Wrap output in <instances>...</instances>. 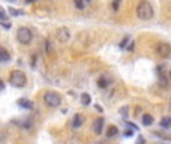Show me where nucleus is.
<instances>
[{
  "instance_id": "f257e3e1",
  "label": "nucleus",
  "mask_w": 171,
  "mask_h": 144,
  "mask_svg": "<svg viewBox=\"0 0 171 144\" xmlns=\"http://www.w3.org/2000/svg\"><path fill=\"white\" fill-rule=\"evenodd\" d=\"M153 15H155V11H153V6H152L149 2H146V0H143V2H140L137 6V17L140 18V20H152L153 18Z\"/></svg>"
},
{
  "instance_id": "f03ea898",
  "label": "nucleus",
  "mask_w": 171,
  "mask_h": 144,
  "mask_svg": "<svg viewBox=\"0 0 171 144\" xmlns=\"http://www.w3.org/2000/svg\"><path fill=\"white\" fill-rule=\"evenodd\" d=\"M9 83L15 87H24L27 84V77L21 71H12V74L9 77Z\"/></svg>"
},
{
  "instance_id": "7ed1b4c3",
  "label": "nucleus",
  "mask_w": 171,
  "mask_h": 144,
  "mask_svg": "<svg viewBox=\"0 0 171 144\" xmlns=\"http://www.w3.org/2000/svg\"><path fill=\"white\" fill-rule=\"evenodd\" d=\"M17 39L23 45H29L32 42V39H33V33H32V30L29 27H20L17 30Z\"/></svg>"
},
{
  "instance_id": "20e7f679",
  "label": "nucleus",
  "mask_w": 171,
  "mask_h": 144,
  "mask_svg": "<svg viewBox=\"0 0 171 144\" xmlns=\"http://www.w3.org/2000/svg\"><path fill=\"white\" fill-rule=\"evenodd\" d=\"M44 101H45V104H47L48 107L57 108V107L62 104V96L59 95L57 92H47V93L44 95Z\"/></svg>"
},
{
  "instance_id": "39448f33",
  "label": "nucleus",
  "mask_w": 171,
  "mask_h": 144,
  "mask_svg": "<svg viewBox=\"0 0 171 144\" xmlns=\"http://www.w3.org/2000/svg\"><path fill=\"white\" fill-rule=\"evenodd\" d=\"M156 54L162 59H168L171 57V45L168 42H159L156 45Z\"/></svg>"
},
{
  "instance_id": "423d86ee",
  "label": "nucleus",
  "mask_w": 171,
  "mask_h": 144,
  "mask_svg": "<svg viewBox=\"0 0 171 144\" xmlns=\"http://www.w3.org/2000/svg\"><path fill=\"white\" fill-rule=\"evenodd\" d=\"M56 39L59 42H62V44L68 42L69 39H71V32H69V29H66V27L57 29V32H56Z\"/></svg>"
},
{
  "instance_id": "0eeeda50",
  "label": "nucleus",
  "mask_w": 171,
  "mask_h": 144,
  "mask_svg": "<svg viewBox=\"0 0 171 144\" xmlns=\"http://www.w3.org/2000/svg\"><path fill=\"white\" fill-rule=\"evenodd\" d=\"M102 128H104V119L99 117V119H96L95 123H93V132L95 134H102Z\"/></svg>"
},
{
  "instance_id": "6e6552de",
  "label": "nucleus",
  "mask_w": 171,
  "mask_h": 144,
  "mask_svg": "<svg viewBox=\"0 0 171 144\" xmlns=\"http://www.w3.org/2000/svg\"><path fill=\"white\" fill-rule=\"evenodd\" d=\"M17 104L20 105L21 108H26V110H32V108H33V102L29 101V99H18Z\"/></svg>"
},
{
  "instance_id": "1a4fd4ad",
  "label": "nucleus",
  "mask_w": 171,
  "mask_h": 144,
  "mask_svg": "<svg viewBox=\"0 0 171 144\" xmlns=\"http://www.w3.org/2000/svg\"><path fill=\"white\" fill-rule=\"evenodd\" d=\"M11 60V54L8 53L5 48H0V62L2 63H6Z\"/></svg>"
},
{
  "instance_id": "9d476101",
  "label": "nucleus",
  "mask_w": 171,
  "mask_h": 144,
  "mask_svg": "<svg viewBox=\"0 0 171 144\" xmlns=\"http://www.w3.org/2000/svg\"><path fill=\"white\" fill-rule=\"evenodd\" d=\"M83 120H84V117H83V114H75V116H74V120H72V126H74V128H80V126H81L83 125Z\"/></svg>"
},
{
  "instance_id": "9b49d317",
  "label": "nucleus",
  "mask_w": 171,
  "mask_h": 144,
  "mask_svg": "<svg viewBox=\"0 0 171 144\" xmlns=\"http://www.w3.org/2000/svg\"><path fill=\"white\" fill-rule=\"evenodd\" d=\"M152 123H153V117H152L150 114H144L143 116V125L144 126H150Z\"/></svg>"
},
{
  "instance_id": "f8f14e48",
  "label": "nucleus",
  "mask_w": 171,
  "mask_h": 144,
  "mask_svg": "<svg viewBox=\"0 0 171 144\" xmlns=\"http://www.w3.org/2000/svg\"><path fill=\"white\" fill-rule=\"evenodd\" d=\"M92 102V98H90L89 93H83L81 95V104L83 105H89Z\"/></svg>"
},
{
  "instance_id": "ddd939ff",
  "label": "nucleus",
  "mask_w": 171,
  "mask_h": 144,
  "mask_svg": "<svg viewBox=\"0 0 171 144\" xmlns=\"http://www.w3.org/2000/svg\"><path fill=\"white\" fill-rule=\"evenodd\" d=\"M161 126L162 128H170L171 126V117H162V120H161Z\"/></svg>"
},
{
  "instance_id": "4468645a",
  "label": "nucleus",
  "mask_w": 171,
  "mask_h": 144,
  "mask_svg": "<svg viewBox=\"0 0 171 144\" xmlns=\"http://www.w3.org/2000/svg\"><path fill=\"white\" fill-rule=\"evenodd\" d=\"M117 132H119V129H117L116 126H110L108 129H107V137H114Z\"/></svg>"
},
{
  "instance_id": "2eb2a0df",
  "label": "nucleus",
  "mask_w": 171,
  "mask_h": 144,
  "mask_svg": "<svg viewBox=\"0 0 171 144\" xmlns=\"http://www.w3.org/2000/svg\"><path fill=\"white\" fill-rule=\"evenodd\" d=\"M45 51H47V54H51V53H53V45H51V41H50V39L45 41Z\"/></svg>"
},
{
  "instance_id": "dca6fc26",
  "label": "nucleus",
  "mask_w": 171,
  "mask_h": 144,
  "mask_svg": "<svg viewBox=\"0 0 171 144\" xmlns=\"http://www.w3.org/2000/svg\"><path fill=\"white\" fill-rule=\"evenodd\" d=\"M98 84H99V87H102V89H105V87L108 86V80H107L105 77H102V78H99V81H98Z\"/></svg>"
},
{
  "instance_id": "f3484780",
  "label": "nucleus",
  "mask_w": 171,
  "mask_h": 144,
  "mask_svg": "<svg viewBox=\"0 0 171 144\" xmlns=\"http://www.w3.org/2000/svg\"><path fill=\"white\" fill-rule=\"evenodd\" d=\"M155 135H156V137H161L162 140H168V141H171V135H165V134L159 132V131H155Z\"/></svg>"
},
{
  "instance_id": "a211bd4d",
  "label": "nucleus",
  "mask_w": 171,
  "mask_h": 144,
  "mask_svg": "<svg viewBox=\"0 0 171 144\" xmlns=\"http://www.w3.org/2000/svg\"><path fill=\"white\" fill-rule=\"evenodd\" d=\"M9 14L14 15V17H18V15H23V11H18V9H14V8H11V9H9Z\"/></svg>"
},
{
  "instance_id": "6ab92c4d",
  "label": "nucleus",
  "mask_w": 171,
  "mask_h": 144,
  "mask_svg": "<svg viewBox=\"0 0 171 144\" xmlns=\"http://www.w3.org/2000/svg\"><path fill=\"white\" fill-rule=\"evenodd\" d=\"M129 36H125L123 39H122V42H120V48H125L126 47V45H128V42H129Z\"/></svg>"
},
{
  "instance_id": "aec40b11",
  "label": "nucleus",
  "mask_w": 171,
  "mask_h": 144,
  "mask_svg": "<svg viewBox=\"0 0 171 144\" xmlns=\"http://www.w3.org/2000/svg\"><path fill=\"white\" fill-rule=\"evenodd\" d=\"M74 3H75V6L78 9H84V2L83 0H74Z\"/></svg>"
},
{
  "instance_id": "412c9836",
  "label": "nucleus",
  "mask_w": 171,
  "mask_h": 144,
  "mask_svg": "<svg viewBox=\"0 0 171 144\" xmlns=\"http://www.w3.org/2000/svg\"><path fill=\"white\" fill-rule=\"evenodd\" d=\"M0 20H2V21L6 20V12H5V11H3L2 8H0Z\"/></svg>"
},
{
  "instance_id": "4be33fe9",
  "label": "nucleus",
  "mask_w": 171,
  "mask_h": 144,
  "mask_svg": "<svg viewBox=\"0 0 171 144\" xmlns=\"http://www.w3.org/2000/svg\"><path fill=\"white\" fill-rule=\"evenodd\" d=\"M137 144H146V140H144L143 135H138V138H137Z\"/></svg>"
},
{
  "instance_id": "5701e85b",
  "label": "nucleus",
  "mask_w": 171,
  "mask_h": 144,
  "mask_svg": "<svg viewBox=\"0 0 171 144\" xmlns=\"http://www.w3.org/2000/svg\"><path fill=\"white\" fill-rule=\"evenodd\" d=\"M120 2H122V0H114V2H113V8H114V9H119V5H120Z\"/></svg>"
},
{
  "instance_id": "b1692460",
  "label": "nucleus",
  "mask_w": 171,
  "mask_h": 144,
  "mask_svg": "<svg viewBox=\"0 0 171 144\" xmlns=\"http://www.w3.org/2000/svg\"><path fill=\"white\" fill-rule=\"evenodd\" d=\"M2 26H3V27H5V29H9V27H11V23L5 20V21H2Z\"/></svg>"
},
{
  "instance_id": "393cba45",
  "label": "nucleus",
  "mask_w": 171,
  "mask_h": 144,
  "mask_svg": "<svg viewBox=\"0 0 171 144\" xmlns=\"http://www.w3.org/2000/svg\"><path fill=\"white\" fill-rule=\"evenodd\" d=\"M125 137H132V131L128 129L126 132H125Z\"/></svg>"
},
{
  "instance_id": "a878e982",
  "label": "nucleus",
  "mask_w": 171,
  "mask_h": 144,
  "mask_svg": "<svg viewBox=\"0 0 171 144\" xmlns=\"http://www.w3.org/2000/svg\"><path fill=\"white\" fill-rule=\"evenodd\" d=\"M134 47H135V44H134V42H131L129 47H128V50H129V51H134Z\"/></svg>"
},
{
  "instance_id": "bb28decb",
  "label": "nucleus",
  "mask_w": 171,
  "mask_h": 144,
  "mask_svg": "<svg viewBox=\"0 0 171 144\" xmlns=\"http://www.w3.org/2000/svg\"><path fill=\"white\" fill-rule=\"evenodd\" d=\"M3 87H5V84H3V81H2V80H0V90L3 89Z\"/></svg>"
},
{
  "instance_id": "cd10ccee",
  "label": "nucleus",
  "mask_w": 171,
  "mask_h": 144,
  "mask_svg": "<svg viewBox=\"0 0 171 144\" xmlns=\"http://www.w3.org/2000/svg\"><path fill=\"white\" fill-rule=\"evenodd\" d=\"M27 3H33V2H36V0H26Z\"/></svg>"
},
{
  "instance_id": "c85d7f7f",
  "label": "nucleus",
  "mask_w": 171,
  "mask_h": 144,
  "mask_svg": "<svg viewBox=\"0 0 171 144\" xmlns=\"http://www.w3.org/2000/svg\"><path fill=\"white\" fill-rule=\"evenodd\" d=\"M170 78H171V71H170Z\"/></svg>"
},
{
  "instance_id": "c756f323",
  "label": "nucleus",
  "mask_w": 171,
  "mask_h": 144,
  "mask_svg": "<svg viewBox=\"0 0 171 144\" xmlns=\"http://www.w3.org/2000/svg\"><path fill=\"white\" fill-rule=\"evenodd\" d=\"M86 2H90V0H86Z\"/></svg>"
},
{
  "instance_id": "7c9ffc66",
  "label": "nucleus",
  "mask_w": 171,
  "mask_h": 144,
  "mask_svg": "<svg viewBox=\"0 0 171 144\" xmlns=\"http://www.w3.org/2000/svg\"><path fill=\"white\" fill-rule=\"evenodd\" d=\"M12 2H14V0H12Z\"/></svg>"
}]
</instances>
